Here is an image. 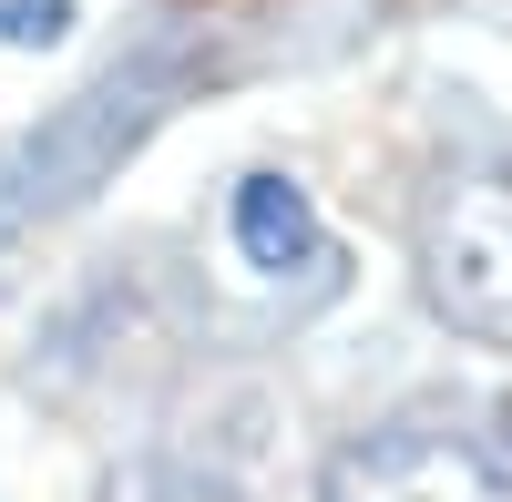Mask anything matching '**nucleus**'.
<instances>
[{
	"label": "nucleus",
	"mask_w": 512,
	"mask_h": 502,
	"mask_svg": "<svg viewBox=\"0 0 512 502\" xmlns=\"http://www.w3.org/2000/svg\"><path fill=\"white\" fill-rule=\"evenodd\" d=\"M318 502H512V462L451 410H400L318 462Z\"/></svg>",
	"instance_id": "nucleus-3"
},
{
	"label": "nucleus",
	"mask_w": 512,
	"mask_h": 502,
	"mask_svg": "<svg viewBox=\"0 0 512 502\" xmlns=\"http://www.w3.org/2000/svg\"><path fill=\"white\" fill-rule=\"evenodd\" d=\"M113 502H246V492L216 482V472H195V462H134L113 482Z\"/></svg>",
	"instance_id": "nucleus-5"
},
{
	"label": "nucleus",
	"mask_w": 512,
	"mask_h": 502,
	"mask_svg": "<svg viewBox=\"0 0 512 502\" xmlns=\"http://www.w3.org/2000/svg\"><path fill=\"white\" fill-rule=\"evenodd\" d=\"M185 72H195V52L164 31V41H144L134 62H113L103 82H82L52 123H31L21 144H0V246L31 236L41 216H72V205L93 195L113 164L164 123V113H175Z\"/></svg>",
	"instance_id": "nucleus-1"
},
{
	"label": "nucleus",
	"mask_w": 512,
	"mask_h": 502,
	"mask_svg": "<svg viewBox=\"0 0 512 502\" xmlns=\"http://www.w3.org/2000/svg\"><path fill=\"white\" fill-rule=\"evenodd\" d=\"M410 257H420L431 318H451L482 349H512V164L441 175L420 226H410Z\"/></svg>",
	"instance_id": "nucleus-2"
},
{
	"label": "nucleus",
	"mask_w": 512,
	"mask_h": 502,
	"mask_svg": "<svg viewBox=\"0 0 512 502\" xmlns=\"http://www.w3.org/2000/svg\"><path fill=\"white\" fill-rule=\"evenodd\" d=\"M226 226H236V257H246L256 277H318V267L338 257L297 175H246L236 205H226Z\"/></svg>",
	"instance_id": "nucleus-4"
},
{
	"label": "nucleus",
	"mask_w": 512,
	"mask_h": 502,
	"mask_svg": "<svg viewBox=\"0 0 512 502\" xmlns=\"http://www.w3.org/2000/svg\"><path fill=\"white\" fill-rule=\"evenodd\" d=\"M72 31V0H0V52H52Z\"/></svg>",
	"instance_id": "nucleus-6"
}]
</instances>
